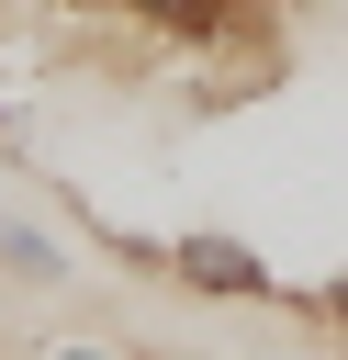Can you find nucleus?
I'll use <instances>...</instances> for the list:
<instances>
[{"label": "nucleus", "mask_w": 348, "mask_h": 360, "mask_svg": "<svg viewBox=\"0 0 348 360\" xmlns=\"http://www.w3.org/2000/svg\"><path fill=\"white\" fill-rule=\"evenodd\" d=\"M168 281H191V292H213V304H281V270H269L247 236H213V225L168 236Z\"/></svg>", "instance_id": "nucleus-1"}, {"label": "nucleus", "mask_w": 348, "mask_h": 360, "mask_svg": "<svg viewBox=\"0 0 348 360\" xmlns=\"http://www.w3.org/2000/svg\"><path fill=\"white\" fill-rule=\"evenodd\" d=\"M0 281H22V292H56V281H79V259H67V236H45V225L0 214Z\"/></svg>", "instance_id": "nucleus-2"}, {"label": "nucleus", "mask_w": 348, "mask_h": 360, "mask_svg": "<svg viewBox=\"0 0 348 360\" xmlns=\"http://www.w3.org/2000/svg\"><path fill=\"white\" fill-rule=\"evenodd\" d=\"M112 11H135V22L168 34V45H213V34L247 22V0H112Z\"/></svg>", "instance_id": "nucleus-3"}, {"label": "nucleus", "mask_w": 348, "mask_h": 360, "mask_svg": "<svg viewBox=\"0 0 348 360\" xmlns=\"http://www.w3.org/2000/svg\"><path fill=\"white\" fill-rule=\"evenodd\" d=\"M303 315H314V326H337V338H348V270H337V281H314V292H303Z\"/></svg>", "instance_id": "nucleus-4"}, {"label": "nucleus", "mask_w": 348, "mask_h": 360, "mask_svg": "<svg viewBox=\"0 0 348 360\" xmlns=\"http://www.w3.org/2000/svg\"><path fill=\"white\" fill-rule=\"evenodd\" d=\"M45 360H123V349H101V338H67V349H45Z\"/></svg>", "instance_id": "nucleus-5"}, {"label": "nucleus", "mask_w": 348, "mask_h": 360, "mask_svg": "<svg viewBox=\"0 0 348 360\" xmlns=\"http://www.w3.org/2000/svg\"><path fill=\"white\" fill-rule=\"evenodd\" d=\"M67 11H112V0H67Z\"/></svg>", "instance_id": "nucleus-6"}, {"label": "nucleus", "mask_w": 348, "mask_h": 360, "mask_svg": "<svg viewBox=\"0 0 348 360\" xmlns=\"http://www.w3.org/2000/svg\"><path fill=\"white\" fill-rule=\"evenodd\" d=\"M0 169H11V135H0Z\"/></svg>", "instance_id": "nucleus-7"}, {"label": "nucleus", "mask_w": 348, "mask_h": 360, "mask_svg": "<svg viewBox=\"0 0 348 360\" xmlns=\"http://www.w3.org/2000/svg\"><path fill=\"white\" fill-rule=\"evenodd\" d=\"M0 135H11V101H0Z\"/></svg>", "instance_id": "nucleus-8"}]
</instances>
